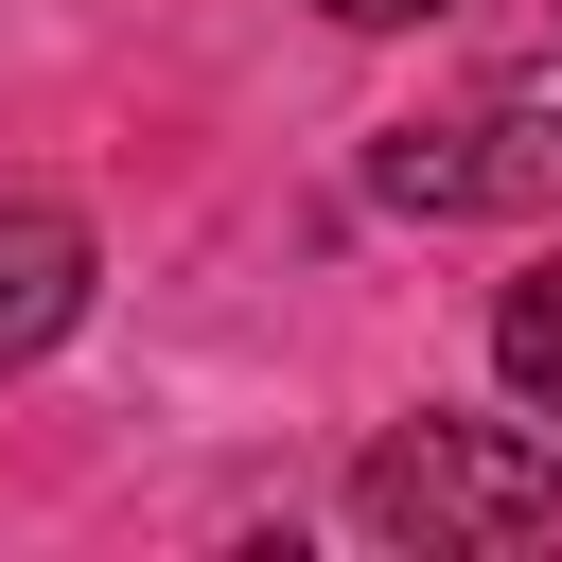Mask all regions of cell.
I'll return each instance as SVG.
<instances>
[{"instance_id": "3", "label": "cell", "mask_w": 562, "mask_h": 562, "mask_svg": "<svg viewBox=\"0 0 562 562\" xmlns=\"http://www.w3.org/2000/svg\"><path fill=\"white\" fill-rule=\"evenodd\" d=\"M70 316H88V228L53 193H0V369H35Z\"/></svg>"}, {"instance_id": "6", "label": "cell", "mask_w": 562, "mask_h": 562, "mask_svg": "<svg viewBox=\"0 0 562 562\" xmlns=\"http://www.w3.org/2000/svg\"><path fill=\"white\" fill-rule=\"evenodd\" d=\"M351 35H422V18H457V0H334Z\"/></svg>"}, {"instance_id": "2", "label": "cell", "mask_w": 562, "mask_h": 562, "mask_svg": "<svg viewBox=\"0 0 562 562\" xmlns=\"http://www.w3.org/2000/svg\"><path fill=\"white\" fill-rule=\"evenodd\" d=\"M457 123H474V211H544V193H562V35H544L527 70H492Z\"/></svg>"}, {"instance_id": "5", "label": "cell", "mask_w": 562, "mask_h": 562, "mask_svg": "<svg viewBox=\"0 0 562 562\" xmlns=\"http://www.w3.org/2000/svg\"><path fill=\"white\" fill-rule=\"evenodd\" d=\"M492 369H509V404H544V422H562V263L492 299Z\"/></svg>"}, {"instance_id": "1", "label": "cell", "mask_w": 562, "mask_h": 562, "mask_svg": "<svg viewBox=\"0 0 562 562\" xmlns=\"http://www.w3.org/2000/svg\"><path fill=\"white\" fill-rule=\"evenodd\" d=\"M351 527H369V544H422V562H439V544H544V527H562V457H544L527 422H439V404H422V422L369 439Z\"/></svg>"}, {"instance_id": "4", "label": "cell", "mask_w": 562, "mask_h": 562, "mask_svg": "<svg viewBox=\"0 0 562 562\" xmlns=\"http://www.w3.org/2000/svg\"><path fill=\"white\" fill-rule=\"evenodd\" d=\"M369 193H386V211H422V228H439V211H474V123H386V140H369Z\"/></svg>"}]
</instances>
